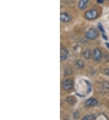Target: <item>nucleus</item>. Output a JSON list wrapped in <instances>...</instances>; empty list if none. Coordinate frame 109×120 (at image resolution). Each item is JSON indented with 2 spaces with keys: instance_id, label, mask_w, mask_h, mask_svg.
I'll return each mask as SVG.
<instances>
[{
  "instance_id": "obj_15",
  "label": "nucleus",
  "mask_w": 109,
  "mask_h": 120,
  "mask_svg": "<svg viewBox=\"0 0 109 120\" xmlns=\"http://www.w3.org/2000/svg\"><path fill=\"white\" fill-rule=\"evenodd\" d=\"M98 2V3H99V4H102L104 1V0H96Z\"/></svg>"
},
{
  "instance_id": "obj_3",
  "label": "nucleus",
  "mask_w": 109,
  "mask_h": 120,
  "mask_svg": "<svg viewBox=\"0 0 109 120\" xmlns=\"http://www.w3.org/2000/svg\"><path fill=\"white\" fill-rule=\"evenodd\" d=\"M73 81L71 79H68L64 81L62 83V87L63 89L65 90H69L73 87Z\"/></svg>"
},
{
  "instance_id": "obj_5",
  "label": "nucleus",
  "mask_w": 109,
  "mask_h": 120,
  "mask_svg": "<svg viewBox=\"0 0 109 120\" xmlns=\"http://www.w3.org/2000/svg\"><path fill=\"white\" fill-rule=\"evenodd\" d=\"M68 56V51L65 47H61L60 52V60L61 61H63L67 58Z\"/></svg>"
},
{
  "instance_id": "obj_16",
  "label": "nucleus",
  "mask_w": 109,
  "mask_h": 120,
  "mask_svg": "<svg viewBox=\"0 0 109 120\" xmlns=\"http://www.w3.org/2000/svg\"><path fill=\"white\" fill-rule=\"evenodd\" d=\"M105 74H106V75H109V69H107L105 70Z\"/></svg>"
},
{
  "instance_id": "obj_9",
  "label": "nucleus",
  "mask_w": 109,
  "mask_h": 120,
  "mask_svg": "<svg viewBox=\"0 0 109 120\" xmlns=\"http://www.w3.org/2000/svg\"><path fill=\"white\" fill-rule=\"evenodd\" d=\"M67 103L70 105H73L76 101V99L74 97H68L66 99Z\"/></svg>"
},
{
  "instance_id": "obj_8",
  "label": "nucleus",
  "mask_w": 109,
  "mask_h": 120,
  "mask_svg": "<svg viewBox=\"0 0 109 120\" xmlns=\"http://www.w3.org/2000/svg\"><path fill=\"white\" fill-rule=\"evenodd\" d=\"M89 4V0H80L78 3V7L81 10H84Z\"/></svg>"
},
{
  "instance_id": "obj_18",
  "label": "nucleus",
  "mask_w": 109,
  "mask_h": 120,
  "mask_svg": "<svg viewBox=\"0 0 109 120\" xmlns=\"http://www.w3.org/2000/svg\"><path fill=\"white\" fill-rule=\"evenodd\" d=\"M102 37H103V38H104L105 40H107V38H106V36H105V35H102Z\"/></svg>"
},
{
  "instance_id": "obj_7",
  "label": "nucleus",
  "mask_w": 109,
  "mask_h": 120,
  "mask_svg": "<svg viewBox=\"0 0 109 120\" xmlns=\"http://www.w3.org/2000/svg\"><path fill=\"white\" fill-rule=\"evenodd\" d=\"M98 103V100L95 98H90L89 99H88L87 100H86V105L88 107H90V106H93V105H95Z\"/></svg>"
},
{
  "instance_id": "obj_13",
  "label": "nucleus",
  "mask_w": 109,
  "mask_h": 120,
  "mask_svg": "<svg viewBox=\"0 0 109 120\" xmlns=\"http://www.w3.org/2000/svg\"><path fill=\"white\" fill-rule=\"evenodd\" d=\"M98 29H99V30H100L101 32H102L103 34L105 33V30L104 29L103 26H102V25L101 24V23H99L98 24Z\"/></svg>"
},
{
  "instance_id": "obj_6",
  "label": "nucleus",
  "mask_w": 109,
  "mask_h": 120,
  "mask_svg": "<svg viewBox=\"0 0 109 120\" xmlns=\"http://www.w3.org/2000/svg\"><path fill=\"white\" fill-rule=\"evenodd\" d=\"M61 21L64 22H68L71 20V16L67 13H61L60 15Z\"/></svg>"
},
{
  "instance_id": "obj_12",
  "label": "nucleus",
  "mask_w": 109,
  "mask_h": 120,
  "mask_svg": "<svg viewBox=\"0 0 109 120\" xmlns=\"http://www.w3.org/2000/svg\"><path fill=\"white\" fill-rule=\"evenodd\" d=\"M83 55H84V56L85 58L88 60V59L90 58V56H91V52H90V50L87 49V50H86L84 52Z\"/></svg>"
},
{
  "instance_id": "obj_17",
  "label": "nucleus",
  "mask_w": 109,
  "mask_h": 120,
  "mask_svg": "<svg viewBox=\"0 0 109 120\" xmlns=\"http://www.w3.org/2000/svg\"><path fill=\"white\" fill-rule=\"evenodd\" d=\"M105 45H106L108 49H109V43H105Z\"/></svg>"
},
{
  "instance_id": "obj_11",
  "label": "nucleus",
  "mask_w": 109,
  "mask_h": 120,
  "mask_svg": "<svg viewBox=\"0 0 109 120\" xmlns=\"http://www.w3.org/2000/svg\"><path fill=\"white\" fill-rule=\"evenodd\" d=\"M76 66L79 69H82L84 67V63L82 60H78L76 62Z\"/></svg>"
},
{
  "instance_id": "obj_2",
  "label": "nucleus",
  "mask_w": 109,
  "mask_h": 120,
  "mask_svg": "<svg viewBox=\"0 0 109 120\" xmlns=\"http://www.w3.org/2000/svg\"><path fill=\"white\" fill-rule=\"evenodd\" d=\"M98 36V32L95 29H90L86 33V37L90 40H94Z\"/></svg>"
},
{
  "instance_id": "obj_10",
  "label": "nucleus",
  "mask_w": 109,
  "mask_h": 120,
  "mask_svg": "<svg viewBox=\"0 0 109 120\" xmlns=\"http://www.w3.org/2000/svg\"><path fill=\"white\" fill-rule=\"evenodd\" d=\"M83 120H96V116L94 115H93V114L87 115L84 116L83 118Z\"/></svg>"
},
{
  "instance_id": "obj_4",
  "label": "nucleus",
  "mask_w": 109,
  "mask_h": 120,
  "mask_svg": "<svg viewBox=\"0 0 109 120\" xmlns=\"http://www.w3.org/2000/svg\"><path fill=\"white\" fill-rule=\"evenodd\" d=\"M93 58L95 61H99L102 57L101 50L99 49H95L93 51Z\"/></svg>"
},
{
  "instance_id": "obj_1",
  "label": "nucleus",
  "mask_w": 109,
  "mask_h": 120,
  "mask_svg": "<svg viewBox=\"0 0 109 120\" xmlns=\"http://www.w3.org/2000/svg\"><path fill=\"white\" fill-rule=\"evenodd\" d=\"M98 15V13L96 10H89L85 13V17L86 19H89V20L96 19Z\"/></svg>"
},
{
  "instance_id": "obj_14",
  "label": "nucleus",
  "mask_w": 109,
  "mask_h": 120,
  "mask_svg": "<svg viewBox=\"0 0 109 120\" xmlns=\"http://www.w3.org/2000/svg\"><path fill=\"white\" fill-rule=\"evenodd\" d=\"M104 86L106 89H109V81H106L104 84Z\"/></svg>"
}]
</instances>
